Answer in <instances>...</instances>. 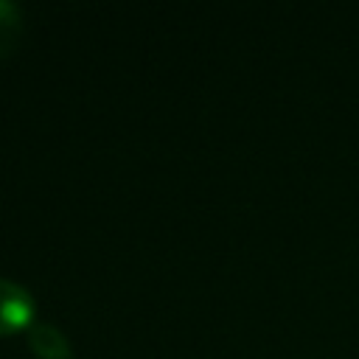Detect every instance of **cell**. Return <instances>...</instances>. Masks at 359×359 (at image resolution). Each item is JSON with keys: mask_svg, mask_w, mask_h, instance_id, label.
<instances>
[{"mask_svg": "<svg viewBox=\"0 0 359 359\" xmlns=\"http://www.w3.org/2000/svg\"><path fill=\"white\" fill-rule=\"evenodd\" d=\"M34 311L36 300L31 297V292L11 278H0V337L28 328Z\"/></svg>", "mask_w": 359, "mask_h": 359, "instance_id": "1", "label": "cell"}, {"mask_svg": "<svg viewBox=\"0 0 359 359\" xmlns=\"http://www.w3.org/2000/svg\"><path fill=\"white\" fill-rule=\"evenodd\" d=\"M25 34L22 8L11 0H0V56H11Z\"/></svg>", "mask_w": 359, "mask_h": 359, "instance_id": "3", "label": "cell"}, {"mask_svg": "<svg viewBox=\"0 0 359 359\" xmlns=\"http://www.w3.org/2000/svg\"><path fill=\"white\" fill-rule=\"evenodd\" d=\"M25 342L39 359H70V339L50 323H31L25 328Z\"/></svg>", "mask_w": 359, "mask_h": 359, "instance_id": "2", "label": "cell"}]
</instances>
